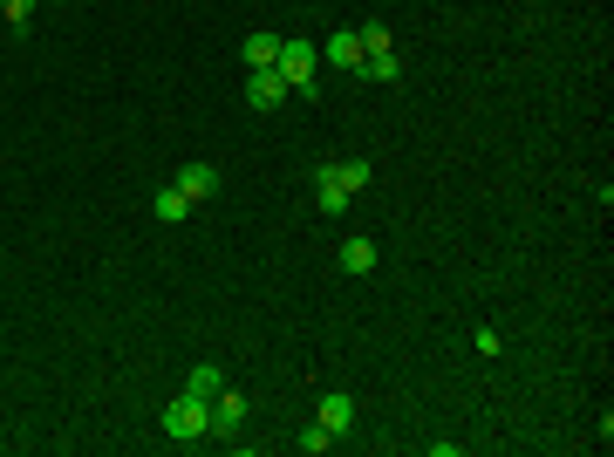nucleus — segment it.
<instances>
[{
	"label": "nucleus",
	"instance_id": "obj_9",
	"mask_svg": "<svg viewBox=\"0 0 614 457\" xmlns=\"http://www.w3.org/2000/svg\"><path fill=\"white\" fill-rule=\"evenodd\" d=\"M239 62H246V69H273V62H280V41H273V35H246Z\"/></svg>",
	"mask_w": 614,
	"mask_h": 457
},
{
	"label": "nucleus",
	"instance_id": "obj_8",
	"mask_svg": "<svg viewBox=\"0 0 614 457\" xmlns=\"http://www.w3.org/2000/svg\"><path fill=\"white\" fill-rule=\"evenodd\" d=\"M321 55H328V69H362V41H355V28H348V35H335Z\"/></svg>",
	"mask_w": 614,
	"mask_h": 457
},
{
	"label": "nucleus",
	"instance_id": "obj_7",
	"mask_svg": "<svg viewBox=\"0 0 614 457\" xmlns=\"http://www.w3.org/2000/svg\"><path fill=\"white\" fill-rule=\"evenodd\" d=\"M321 423H328V430L342 437L348 423H355V396H342V389H328V396H321Z\"/></svg>",
	"mask_w": 614,
	"mask_h": 457
},
{
	"label": "nucleus",
	"instance_id": "obj_12",
	"mask_svg": "<svg viewBox=\"0 0 614 457\" xmlns=\"http://www.w3.org/2000/svg\"><path fill=\"white\" fill-rule=\"evenodd\" d=\"M219 389H226V376H219V369H212V362H198L192 376H185V396H205V403H212V396H219Z\"/></svg>",
	"mask_w": 614,
	"mask_h": 457
},
{
	"label": "nucleus",
	"instance_id": "obj_2",
	"mask_svg": "<svg viewBox=\"0 0 614 457\" xmlns=\"http://www.w3.org/2000/svg\"><path fill=\"white\" fill-rule=\"evenodd\" d=\"M314 62H321V48H314V41H280V62H273V69H280V82H287V89H314Z\"/></svg>",
	"mask_w": 614,
	"mask_h": 457
},
{
	"label": "nucleus",
	"instance_id": "obj_11",
	"mask_svg": "<svg viewBox=\"0 0 614 457\" xmlns=\"http://www.w3.org/2000/svg\"><path fill=\"white\" fill-rule=\"evenodd\" d=\"M342 273H376V246L369 239H342Z\"/></svg>",
	"mask_w": 614,
	"mask_h": 457
},
{
	"label": "nucleus",
	"instance_id": "obj_16",
	"mask_svg": "<svg viewBox=\"0 0 614 457\" xmlns=\"http://www.w3.org/2000/svg\"><path fill=\"white\" fill-rule=\"evenodd\" d=\"M335 171H342V185H348V191H362V185H369V164H362V157H342Z\"/></svg>",
	"mask_w": 614,
	"mask_h": 457
},
{
	"label": "nucleus",
	"instance_id": "obj_1",
	"mask_svg": "<svg viewBox=\"0 0 614 457\" xmlns=\"http://www.w3.org/2000/svg\"><path fill=\"white\" fill-rule=\"evenodd\" d=\"M164 437L205 444V437H212V403H205V396H171V403H164Z\"/></svg>",
	"mask_w": 614,
	"mask_h": 457
},
{
	"label": "nucleus",
	"instance_id": "obj_4",
	"mask_svg": "<svg viewBox=\"0 0 614 457\" xmlns=\"http://www.w3.org/2000/svg\"><path fill=\"white\" fill-rule=\"evenodd\" d=\"M348 198H355V191L342 185V171H335V164H321V171H314V205H321L328 219H342V212H348Z\"/></svg>",
	"mask_w": 614,
	"mask_h": 457
},
{
	"label": "nucleus",
	"instance_id": "obj_5",
	"mask_svg": "<svg viewBox=\"0 0 614 457\" xmlns=\"http://www.w3.org/2000/svg\"><path fill=\"white\" fill-rule=\"evenodd\" d=\"M287 96H294V89L280 82V69H253V76H246V103H253V110H280Z\"/></svg>",
	"mask_w": 614,
	"mask_h": 457
},
{
	"label": "nucleus",
	"instance_id": "obj_13",
	"mask_svg": "<svg viewBox=\"0 0 614 457\" xmlns=\"http://www.w3.org/2000/svg\"><path fill=\"white\" fill-rule=\"evenodd\" d=\"M151 205H157V219H185V212H192V198H185L178 185H157Z\"/></svg>",
	"mask_w": 614,
	"mask_h": 457
},
{
	"label": "nucleus",
	"instance_id": "obj_3",
	"mask_svg": "<svg viewBox=\"0 0 614 457\" xmlns=\"http://www.w3.org/2000/svg\"><path fill=\"white\" fill-rule=\"evenodd\" d=\"M246 417H253V403H246L239 389H219V396H212V437H239Z\"/></svg>",
	"mask_w": 614,
	"mask_h": 457
},
{
	"label": "nucleus",
	"instance_id": "obj_10",
	"mask_svg": "<svg viewBox=\"0 0 614 457\" xmlns=\"http://www.w3.org/2000/svg\"><path fill=\"white\" fill-rule=\"evenodd\" d=\"M362 76H369V82H396V76H403L396 48H376V55H362Z\"/></svg>",
	"mask_w": 614,
	"mask_h": 457
},
{
	"label": "nucleus",
	"instance_id": "obj_6",
	"mask_svg": "<svg viewBox=\"0 0 614 457\" xmlns=\"http://www.w3.org/2000/svg\"><path fill=\"white\" fill-rule=\"evenodd\" d=\"M171 185H178V191H185V198L198 205V198H212V191H219V171H212V164H185Z\"/></svg>",
	"mask_w": 614,
	"mask_h": 457
},
{
	"label": "nucleus",
	"instance_id": "obj_15",
	"mask_svg": "<svg viewBox=\"0 0 614 457\" xmlns=\"http://www.w3.org/2000/svg\"><path fill=\"white\" fill-rule=\"evenodd\" d=\"M355 41H362V55H376V48H396L383 21H369V28H355Z\"/></svg>",
	"mask_w": 614,
	"mask_h": 457
},
{
	"label": "nucleus",
	"instance_id": "obj_17",
	"mask_svg": "<svg viewBox=\"0 0 614 457\" xmlns=\"http://www.w3.org/2000/svg\"><path fill=\"white\" fill-rule=\"evenodd\" d=\"M0 14H7L14 28H28V21H35V0H0Z\"/></svg>",
	"mask_w": 614,
	"mask_h": 457
},
{
	"label": "nucleus",
	"instance_id": "obj_14",
	"mask_svg": "<svg viewBox=\"0 0 614 457\" xmlns=\"http://www.w3.org/2000/svg\"><path fill=\"white\" fill-rule=\"evenodd\" d=\"M294 444H301L307 457H321V451H328V444H335V430H328V423L314 417V423H307V430H301V437H294Z\"/></svg>",
	"mask_w": 614,
	"mask_h": 457
}]
</instances>
